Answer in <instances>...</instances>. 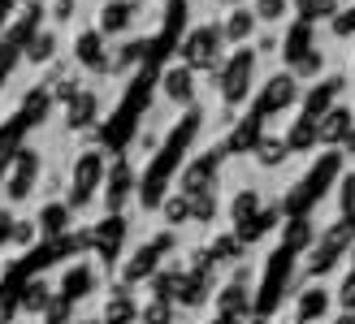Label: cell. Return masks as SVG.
<instances>
[{
  "instance_id": "6da1fadb",
  "label": "cell",
  "mask_w": 355,
  "mask_h": 324,
  "mask_svg": "<svg viewBox=\"0 0 355 324\" xmlns=\"http://www.w3.org/2000/svg\"><path fill=\"white\" fill-rule=\"evenodd\" d=\"M225 35H221V17H204V22H195L187 35H182V44H178V61L191 65L195 74H217V69L225 65Z\"/></svg>"
},
{
  "instance_id": "7a4b0ae2",
  "label": "cell",
  "mask_w": 355,
  "mask_h": 324,
  "mask_svg": "<svg viewBox=\"0 0 355 324\" xmlns=\"http://www.w3.org/2000/svg\"><path fill=\"white\" fill-rule=\"evenodd\" d=\"M256 69H260L256 48H234V52H230L225 65L212 74V91H217L221 108L239 113V108L252 100V91H256Z\"/></svg>"
},
{
  "instance_id": "3957f363",
  "label": "cell",
  "mask_w": 355,
  "mask_h": 324,
  "mask_svg": "<svg viewBox=\"0 0 355 324\" xmlns=\"http://www.w3.org/2000/svg\"><path fill=\"white\" fill-rule=\"evenodd\" d=\"M104 177H109V160L100 147H83L69 165V186H65V204L74 212H87L96 199H104Z\"/></svg>"
},
{
  "instance_id": "277c9868",
  "label": "cell",
  "mask_w": 355,
  "mask_h": 324,
  "mask_svg": "<svg viewBox=\"0 0 355 324\" xmlns=\"http://www.w3.org/2000/svg\"><path fill=\"white\" fill-rule=\"evenodd\" d=\"M40 173H44V156L35 147H17L9 169H5V208H22L35 199V190H40Z\"/></svg>"
},
{
  "instance_id": "5b68a950",
  "label": "cell",
  "mask_w": 355,
  "mask_h": 324,
  "mask_svg": "<svg viewBox=\"0 0 355 324\" xmlns=\"http://www.w3.org/2000/svg\"><path fill=\"white\" fill-rule=\"evenodd\" d=\"M291 108H304V82H299L291 69H273V74L264 78V87H260L252 113L260 121H269L277 113H291Z\"/></svg>"
},
{
  "instance_id": "8992f818",
  "label": "cell",
  "mask_w": 355,
  "mask_h": 324,
  "mask_svg": "<svg viewBox=\"0 0 355 324\" xmlns=\"http://www.w3.org/2000/svg\"><path fill=\"white\" fill-rule=\"evenodd\" d=\"M152 5H144V0H104V5H96V30L104 35V39H130V35L144 26V17H148Z\"/></svg>"
},
{
  "instance_id": "52a82bcc",
  "label": "cell",
  "mask_w": 355,
  "mask_h": 324,
  "mask_svg": "<svg viewBox=\"0 0 355 324\" xmlns=\"http://www.w3.org/2000/svg\"><path fill=\"white\" fill-rule=\"evenodd\" d=\"M69 61H74L83 74H96V78H113V48L109 39L96 30V26H83L69 44Z\"/></svg>"
},
{
  "instance_id": "ba28073f",
  "label": "cell",
  "mask_w": 355,
  "mask_h": 324,
  "mask_svg": "<svg viewBox=\"0 0 355 324\" xmlns=\"http://www.w3.org/2000/svg\"><path fill=\"white\" fill-rule=\"evenodd\" d=\"M221 147H208V152H195L182 169H178V190L182 195H208V190H217V182H221Z\"/></svg>"
},
{
  "instance_id": "9c48e42d",
  "label": "cell",
  "mask_w": 355,
  "mask_h": 324,
  "mask_svg": "<svg viewBox=\"0 0 355 324\" xmlns=\"http://www.w3.org/2000/svg\"><path fill=\"white\" fill-rule=\"evenodd\" d=\"M156 87H161V104H169V108H195V100H200V74L182 61L165 65Z\"/></svg>"
},
{
  "instance_id": "30bf717a",
  "label": "cell",
  "mask_w": 355,
  "mask_h": 324,
  "mask_svg": "<svg viewBox=\"0 0 355 324\" xmlns=\"http://www.w3.org/2000/svg\"><path fill=\"white\" fill-rule=\"evenodd\" d=\"M57 294L69 298V303L96 298V294H100V268H96V260H69V264L61 268Z\"/></svg>"
},
{
  "instance_id": "8fae6325",
  "label": "cell",
  "mask_w": 355,
  "mask_h": 324,
  "mask_svg": "<svg viewBox=\"0 0 355 324\" xmlns=\"http://www.w3.org/2000/svg\"><path fill=\"white\" fill-rule=\"evenodd\" d=\"M161 268H165V251H161V246H156V242L148 238L144 246H135L130 255L121 260V273H117V281H121V285H130V290H135V285L152 281L156 273H161Z\"/></svg>"
},
{
  "instance_id": "7c38bea8",
  "label": "cell",
  "mask_w": 355,
  "mask_h": 324,
  "mask_svg": "<svg viewBox=\"0 0 355 324\" xmlns=\"http://www.w3.org/2000/svg\"><path fill=\"white\" fill-rule=\"evenodd\" d=\"M100 113H104V100H100L96 87L87 82L83 91H78L74 100H69V104L61 108V125H65L69 134H83V130H92V125L100 121Z\"/></svg>"
},
{
  "instance_id": "4fadbf2b",
  "label": "cell",
  "mask_w": 355,
  "mask_h": 324,
  "mask_svg": "<svg viewBox=\"0 0 355 324\" xmlns=\"http://www.w3.org/2000/svg\"><path fill=\"white\" fill-rule=\"evenodd\" d=\"M130 195H139V182H135L130 160H113V165H109V177H104V212H109V216H121V208L130 204Z\"/></svg>"
},
{
  "instance_id": "5bb4252c",
  "label": "cell",
  "mask_w": 355,
  "mask_h": 324,
  "mask_svg": "<svg viewBox=\"0 0 355 324\" xmlns=\"http://www.w3.org/2000/svg\"><path fill=\"white\" fill-rule=\"evenodd\" d=\"M260 30H264V26H260V17L252 13V5H239V9L221 13V35H225L230 52H234V48H252Z\"/></svg>"
},
{
  "instance_id": "9a60e30c",
  "label": "cell",
  "mask_w": 355,
  "mask_h": 324,
  "mask_svg": "<svg viewBox=\"0 0 355 324\" xmlns=\"http://www.w3.org/2000/svg\"><path fill=\"white\" fill-rule=\"evenodd\" d=\"M264 134H269V130H264V121H260L256 113H252V117H239V121L225 130L221 152H225V156H256V147H260Z\"/></svg>"
},
{
  "instance_id": "2e32d148",
  "label": "cell",
  "mask_w": 355,
  "mask_h": 324,
  "mask_svg": "<svg viewBox=\"0 0 355 324\" xmlns=\"http://www.w3.org/2000/svg\"><path fill=\"white\" fill-rule=\"evenodd\" d=\"M312 48H316V26L312 22L295 17L291 26H282V65H286V69H295Z\"/></svg>"
},
{
  "instance_id": "e0dca14e",
  "label": "cell",
  "mask_w": 355,
  "mask_h": 324,
  "mask_svg": "<svg viewBox=\"0 0 355 324\" xmlns=\"http://www.w3.org/2000/svg\"><path fill=\"white\" fill-rule=\"evenodd\" d=\"M343 87H347V74H329V78H321V82H312V91H304V117L321 121L329 108H338Z\"/></svg>"
},
{
  "instance_id": "ac0fdd59",
  "label": "cell",
  "mask_w": 355,
  "mask_h": 324,
  "mask_svg": "<svg viewBox=\"0 0 355 324\" xmlns=\"http://www.w3.org/2000/svg\"><path fill=\"white\" fill-rule=\"evenodd\" d=\"M35 221H40V233L48 242H61L69 233V225H74V208H69L65 199H44L40 212H35Z\"/></svg>"
},
{
  "instance_id": "d6986e66",
  "label": "cell",
  "mask_w": 355,
  "mask_h": 324,
  "mask_svg": "<svg viewBox=\"0 0 355 324\" xmlns=\"http://www.w3.org/2000/svg\"><path fill=\"white\" fill-rule=\"evenodd\" d=\"M334 298L325 285H304V290L295 294V324H312V320H325L329 307H334Z\"/></svg>"
},
{
  "instance_id": "ffe728a7",
  "label": "cell",
  "mask_w": 355,
  "mask_h": 324,
  "mask_svg": "<svg viewBox=\"0 0 355 324\" xmlns=\"http://www.w3.org/2000/svg\"><path fill=\"white\" fill-rule=\"evenodd\" d=\"M139 312H144V307H139V303H135V294H130V285H113V290L109 294H104V307H100V320L104 324H135L139 320Z\"/></svg>"
},
{
  "instance_id": "44dd1931",
  "label": "cell",
  "mask_w": 355,
  "mask_h": 324,
  "mask_svg": "<svg viewBox=\"0 0 355 324\" xmlns=\"http://www.w3.org/2000/svg\"><path fill=\"white\" fill-rule=\"evenodd\" d=\"M22 57H26V65H35V69H52V65L61 61V30H57V26H44V30L26 44Z\"/></svg>"
},
{
  "instance_id": "7402d4cb",
  "label": "cell",
  "mask_w": 355,
  "mask_h": 324,
  "mask_svg": "<svg viewBox=\"0 0 355 324\" xmlns=\"http://www.w3.org/2000/svg\"><path fill=\"white\" fill-rule=\"evenodd\" d=\"M57 303V290H52V281L44 277H31L22 290H17V307H22V316H48V307Z\"/></svg>"
},
{
  "instance_id": "603a6c76",
  "label": "cell",
  "mask_w": 355,
  "mask_h": 324,
  "mask_svg": "<svg viewBox=\"0 0 355 324\" xmlns=\"http://www.w3.org/2000/svg\"><path fill=\"white\" fill-rule=\"evenodd\" d=\"M264 208H269V204H264V195H260L256 186H239L234 195H230V204H225V212H230V221H234V229L252 225Z\"/></svg>"
},
{
  "instance_id": "cb8c5ba5",
  "label": "cell",
  "mask_w": 355,
  "mask_h": 324,
  "mask_svg": "<svg viewBox=\"0 0 355 324\" xmlns=\"http://www.w3.org/2000/svg\"><path fill=\"white\" fill-rule=\"evenodd\" d=\"M351 130H355V108H347V104L329 108L321 117V147H343L351 138Z\"/></svg>"
},
{
  "instance_id": "d4e9b609",
  "label": "cell",
  "mask_w": 355,
  "mask_h": 324,
  "mask_svg": "<svg viewBox=\"0 0 355 324\" xmlns=\"http://www.w3.org/2000/svg\"><path fill=\"white\" fill-rule=\"evenodd\" d=\"M212 307H217V316H225V320H234V324H239V316L252 312V285L225 281L221 290H217V298H212Z\"/></svg>"
},
{
  "instance_id": "484cf974",
  "label": "cell",
  "mask_w": 355,
  "mask_h": 324,
  "mask_svg": "<svg viewBox=\"0 0 355 324\" xmlns=\"http://www.w3.org/2000/svg\"><path fill=\"white\" fill-rule=\"evenodd\" d=\"M316 225H312V216H291L286 229H282V251H291V255H308V251L316 246Z\"/></svg>"
},
{
  "instance_id": "4316f807",
  "label": "cell",
  "mask_w": 355,
  "mask_h": 324,
  "mask_svg": "<svg viewBox=\"0 0 355 324\" xmlns=\"http://www.w3.org/2000/svg\"><path fill=\"white\" fill-rule=\"evenodd\" d=\"M247 5H252L264 30H282L295 22V0H247Z\"/></svg>"
},
{
  "instance_id": "83f0119b",
  "label": "cell",
  "mask_w": 355,
  "mask_h": 324,
  "mask_svg": "<svg viewBox=\"0 0 355 324\" xmlns=\"http://www.w3.org/2000/svg\"><path fill=\"white\" fill-rule=\"evenodd\" d=\"M286 143H291V152H295V156H299V152L321 147V121H312V117L299 113V117L291 121V130H286Z\"/></svg>"
},
{
  "instance_id": "f1b7e54d",
  "label": "cell",
  "mask_w": 355,
  "mask_h": 324,
  "mask_svg": "<svg viewBox=\"0 0 355 324\" xmlns=\"http://www.w3.org/2000/svg\"><path fill=\"white\" fill-rule=\"evenodd\" d=\"M291 156H295V152H291V143H286V134H264L252 160H256L260 169H282V165H286Z\"/></svg>"
},
{
  "instance_id": "f546056e",
  "label": "cell",
  "mask_w": 355,
  "mask_h": 324,
  "mask_svg": "<svg viewBox=\"0 0 355 324\" xmlns=\"http://www.w3.org/2000/svg\"><path fill=\"white\" fill-rule=\"evenodd\" d=\"M144 57H148V39H121L113 48V78H126Z\"/></svg>"
},
{
  "instance_id": "4dcf8cb0",
  "label": "cell",
  "mask_w": 355,
  "mask_h": 324,
  "mask_svg": "<svg viewBox=\"0 0 355 324\" xmlns=\"http://www.w3.org/2000/svg\"><path fill=\"white\" fill-rule=\"evenodd\" d=\"M161 221H165V229H182V225H191V195L173 190L169 199L161 204Z\"/></svg>"
},
{
  "instance_id": "1f68e13d",
  "label": "cell",
  "mask_w": 355,
  "mask_h": 324,
  "mask_svg": "<svg viewBox=\"0 0 355 324\" xmlns=\"http://www.w3.org/2000/svg\"><path fill=\"white\" fill-rule=\"evenodd\" d=\"M48 26H57V30H65V26H74L78 22V13H83V0H48Z\"/></svg>"
},
{
  "instance_id": "d6a6232c",
  "label": "cell",
  "mask_w": 355,
  "mask_h": 324,
  "mask_svg": "<svg viewBox=\"0 0 355 324\" xmlns=\"http://www.w3.org/2000/svg\"><path fill=\"white\" fill-rule=\"evenodd\" d=\"M221 216V195L208 190V195H195L191 199V225H212Z\"/></svg>"
},
{
  "instance_id": "836d02e7",
  "label": "cell",
  "mask_w": 355,
  "mask_h": 324,
  "mask_svg": "<svg viewBox=\"0 0 355 324\" xmlns=\"http://www.w3.org/2000/svg\"><path fill=\"white\" fill-rule=\"evenodd\" d=\"M343 9H347L343 0H308V5L299 9V17H304V22H312V26H321V22H334Z\"/></svg>"
},
{
  "instance_id": "e575fe53",
  "label": "cell",
  "mask_w": 355,
  "mask_h": 324,
  "mask_svg": "<svg viewBox=\"0 0 355 324\" xmlns=\"http://www.w3.org/2000/svg\"><path fill=\"white\" fill-rule=\"evenodd\" d=\"M325 65H329V57H325V48H312L304 61H299L291 74L299 78V82H321V74H325Z\"/></svg>"
},
{
  "instance_id": "d590c367",
  "label": "cell",
  "mask_w": 355,
  "mask_h": 324,
  "mask_svg": "<svg viewBox=\"0 0 355 324\" xmlns=\"http://www.w3.org/2000/svg\"><path fill=\"white\" fill-rule=\"evenodd\" d=\"M173 307H178V303H169V298H148L144 312H139V324H173L178 320Z\"/></svg>"
},
{
  "instance_id": "8d00e7d4",
  "label": "cell",
  "mask_w": 355,
  "mask_h": 324,
  "mask_svg": "<svg viewBox=\"0 0 355 324\" xmlns=\"http://www.w3.org/2000/svg\"><path fill=\"white\" fill-rule=\"evenodd\" d=\"M35 238H44L40 233V221L35 216H17V229H13V251H31Z\"/></svg>"
},
{
  "instance_id": "74e56055",
  "label": "cell",
  "mask_w": 355,
  "mask_h": 324,
  "mask_svg": "<svg viewBox=\"0 0 355 324\" xmlns=\"http://www.w3.org/2000/svg\"><path fill=\"white\" fill-rule=\"evenodd\" d=\"M252 48H256V57H260V61H273V57H282V30H260Z\"/></svg>"
},
{
  "instance_id": "f35d334b",
  "label": "cell",
  "mask_w": 355,
  "mask_h": 324,
  "mask_svg": "<svg viewBox=\"0 0 355 324\" xmlns=\"http://www.w3.org/2000/svg\"><path fill=\"white\" fill-rule=\"evenodd\" d=\"M329 35L334 39H355V5H347L338 17L329 22Z\"/></svg>"
},
{
  "instance_id": "ab89813d",
  "label": "cell",
  "mask_w": 355,
  "mask_h": 324,
  "mask_svg": "<svg viewBox=\"0 0 355 324\" xmlns=\"http://www.w3.org/2000/svg\"><path fill=\"white\" fill-rule=\"evenodd\" d=\"M44 324H74V303H69V298H61V294H57V303H52V307H48Z\"/></svg>"
},
{
  "instance_id": "60d3db41",
  "label": "cell",
  "mask_w": 355,
  "mask_h": 324,
  "mask_svg": "<svg viewBox=\"0 0 355 324\" xmlns=\"http://www.w3.org/2000/svg\"><path fill=\"white\" fill-rule=\"evenodd\" d=\"M13 229H17V212L13 208H0V251L13 246Z\"/></svg>"
},
{
  "instance_id": "b9f144b4",
  "label": "cell",
  "mask_w": 355,
  "mask_h": 324,
  "mask_svg": "<svg viewBox=\"0 0 355 324\" xmlns=\"http://www.w3.org/2000/svg\"><path fill=\"white\" fill-rule=\"evenodd\" d=\"M334 298H338V307H343V312H355V268L343 277V285H338V294H334Z\"/></svg>"
},
{
  "instance_id": "7bdbcfd3",
  "label": "cell",
  "mask_w": 355,
  "mask_h": 324,
  "mask_svg": "<svg viewBox=\"0 0 355 324\" xmlns=\"http://www.w3.org/2000/svg\"><path fill=\"white\" fill-rule=\"evenodd\" d=\"M247 5V0H208V9H217V13H230V9H239Z\"/></svg>"
},
{
  "instance_id": "ee69618b",
  "label": "cell",
  "mask_w": 355,
  "mask_h": 324,
  "mask_svg": "<svg viewBox=\"0 0 355 324\" xmlns=\"http://www.w3.org/2000/svg\"><path fill=\"white\" fill-rule=\"evenodd\" d=\"M343 152H347V156H355V130H351V138L343 143Z\"/></svg>"
},
{
  "instance_id": "f6af8a7d",
  "label": "cell",
  "mask_w": 355,
  "mask_h": 324,
  "mask_svg": "<svg viewBox=\"0 0 355 324\" xmlns=\"http://www.w3.org/2000/svg\"><path fill=\"white\" fill-rule=\"evenodd\" d=\"M144 5H152V9H161V5H165V0H144Z\"/></svg>"
},
{
  "instance_id": "bcb514c9",
  "label": "cell",
  "mask_w": 355,
  "mask_h": 324,
  "mask_svg": "<svg viewBox=\"0 0 355 324\" xmlns=\"http://www.w3.org/2000/svg\"><path fill=\"white\" fill-rule=\"evenodd\" d=\"M83 324H104V320H83Z\"/></svg>"
},
{
  "instance_id": "7dc6e473",
  "label": "cell",
  "mask_w": 355,
  "mask_h": 324,
  "mask_svg": "<svg viewBox=\"0 0 355 324\" xmlns=\"http://www.w3.org/2000/svg\"><path fill=\"white\" fill-rule=\"evenodd\" d=\"M351 74H355V61H351Z\"/></svg>"
}]
</instances>
